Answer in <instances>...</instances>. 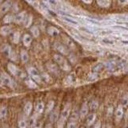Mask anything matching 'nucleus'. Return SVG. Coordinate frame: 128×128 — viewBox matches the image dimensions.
Returning a JSON list of instances; mask_svg holds the SVG:
<instances>
[{
    "mask_svg": "<svg viewBox=\"0 0 128 128\" xmlns=\"http://www.w3.org/2000/svg\"><path fill=\"white\" fill-rule=\"evenodd\" d=\"M70 111H71V105L68 103L64 106V108L61 111L59 117L57 120V126L58 127H62L64 126V124L66 122L67 119L70 117Z\"/></svg>",
    "mask_w": 128,
    "mask_h": 128,
    "instance_id": "obj_1",
    "label": "nucleus"
},
{
    "mask_svg": "<svg viewBox=\"0 0 128 128\" xmlns=\"http://www.w3.org/2000/svg\"><path fill=\"white\" fill-rule=\"evenodd\" d=\"M54 60L55 63L60 67V69H62L63 71H69L70 70V66L68 63L67 60L62 54H54Z\"/></svg>",
    "mask_w": 128,
    "mask_h": 128,
    "instance_id": "obj_2",
    "label": "nucleus"
},
{
    "mask_svg": "<svg viewBox=\"0 0 128 128\" xmlns=\"http://www.w3.org/2000/svg\"><path fill=\"white\" fill-rule=\"evenodd\" d=\"M7 69L10 72V74H13L14 76H15V77H18V78H26L25 74H24L18 67H17L13 63H8Z\"/></svg>",
    "mask_w": 128,
    "mask_h": 128,
    "instance_id": "obj_3",
    "label": "nucleus"
},
{
    "mask_svg": "<svg viewBox=\"0 0 128 128\" xmlns=\"http://www.w3.org/2000/svg\"><path fill=\"white\" fill-rule=\"evenodd\" d=\"M0 77H1V79H2V83L4 84V85H6V86L10 87V88H12V89H14V88L16 87L15 82L6 73H5V72L1 73Z\"/></svg>",
    "mask_w": 128,
    "mask_h": 128,
    "instance_id": "obj_4",
    "label": "nucleus"
},
{
    "mask_svg": "<svg viewBox=\"0 0 128 128\" xmlns=\"http://www.w3.org/2000/svg\"><path fill=\"white\" fill-rule=\"evenodd\" d=\"M28 74H29L30 78H32L34 82H38V83H41L42 82V76L40 75L38 73V70L34 67H29L28 68Z\"/></svg>",
    "mask_w": 128,
    "mask_h": 128,
    "instance_id": "obj_5",
    "label": "nucleus"
},
{
    "mask_svg": "<svg viewBox=\"0 0 128 128\" xmlns=\"http://www.w3.org/2000/svg\"><path fill=\"white\" fill-rule=\"evenodd\" d=\"M2 51L5 54L6 56H7L8 58H10L11 60H14V61L16 60V54L9 45H6V44L3 45L2 46Z\"/></svg>",
    "mask_w": 128,
    "mask_h": 128,
    "instance_id": "obj_6",
    "label": "nucleus"
},
{
    "mask_svg": "<svg viewBox=\"0 0 128 128\" xmlns=\"http://www.w3.org/2000/svg\"><path fill=\"white\" fill-rule=\"evenodd\" d=\"M12 6H13L12 0H6L5 2H2L0 6V15L6 14L10 10Z\"/></svg>",
    "mask_w": 128,
    "mask_h": 128,
    "instance_id": "obj_7",
    "label": "nucleus"
},
{
    "mask_svg": "<svg viewBox=\"0 0 128 128\" xmlns=\"http://www.w3.org/2000/svg\"><path fill=\"white\" fill-rule=\"evenodd\" d=\"M54 48H55V49L57 50L61 54L66 55V54H68V49H67V47H66L65 45H63V44L60 43V42H56L54 43Z\"/></svg>",
    "mask_w": 128,
    "mask_h": 128,
    "instance_id": "obj_8",
    "label": "nucleus"
},
{
    "mask_svg": "<svg viewBox=\"0 0 128 128\" xmlns=\"http://www.w3.org/2000/svg\"><path fill=\"white\" fill-rule=\"evenodd\" d=\"M62 18L64 22H66V23L70 24L71 26H78V22L77 20L74 19L73 18H71L70 16H66V15H62Z\"/></svg>",
    "mask_w": 128,
    "mask_h": 128,
    "instance_id": "obj_9",
    "label": "nucleus"
},
{
    "mask_svg": "<svg viewBox=\"0 0 128 128\" xmlns=\"http://www.w3.org/2000/svg\"><path fill=\"white\" fill-rule=\"evenodd\" d=\"M12 33V27L9 25L2 26L0 28V34L2 36H7Z\"/></svg>",
    "mask_w": 128,
    "mask_h": 128,
    "instance_id": "obj_10",
    "label": "nucleus"
},
{
    "mask_svg": "<svg viewBox=\"0 0 128 128\" xmlns=\"http://www.w3.org/2000/svg\"><path fill=\"white\" fill-rule=\"evenodd\" d=\"M26 11H22L20 13L14 15V22L16 23H22L23 22L24 19H25L26 16Z\"/></svg>",
    "mask_w": 128,
    "mask_h": 128,
    "instance_id": "obj_11",
    "label": "nucleus"
},
{
    "mask_svg": "<svg viewBox=\"0 0 128 128\" xmlns=\"http://www.w3.org/2000/svg\"><path fill=\"white\" fill-rule=\"evenodd\" d=\"M22 42H23V45L25 46L29 47L32 43V36L29 34H24L22 37Z\"/></svg>",
    "mask_w": 128,
    "mask_h": 128,
    "instance_id": "obj_12",
    "label": "nucleus"
},
{
    "mask_svg": "<svg viewBox=\"0 0 128 128\" xmlns=\"http://www.w3.org/2000/svg\"><path fill=\"white\" fill-rule=\"evenodd\" d=\"M46 32L48 33V34H50V36H53V37H56L58 36L60 33L59 30H58L57 28L54 26H48L46 29Z\"/></svg>",
    "mask_w": 128,
    "mask_h": 128,
    "instance_id": "obj_13",
    "label": "nucleus"
},
{
    "mask_svg": "<svg viewBox=\"0 0 128 128\" xmlns=\"http://www.w3.org/2000/svg\"><path fill=\"white\" fill-rule=\"evenodd\" d=\"M46 66H47V69L49 70L50 72H52V73H54L55 74H58V65H57V64H54V63L48 62Z\"/></svg>",
    "mask_w": 128,
    "mask_h": 128,
    "instance_id": "obj_14",
    "label": "nucleus"
},
{
    "mask_svg": "<svg viewBox=\"0 0 128 128\" xmlns=\"http://www.w3.org/2000/svg\"><path fill=\"white\" fill-rule=\"evenodd\" d=\"M45 110V106H44V103L42 102H38L36 103L35 106V113L36 114H42V112Z\"/></svg>",
    "mask_w": 128,
    "mask_h": 128,
    "instance_id": "obj_15",
    "label": "nucleus"
},
{
    "mask_svg": "<svg viewBox=\"0 0 128 128\" xmlns=\"http://www.w3.org/2000/svg\"><path fill=\"white\" fill-rule=\"evenodd\" d=\"M32 109H33V106H32V103L30 102H28L25 104V106H24V109H23V111H24V114H25L26 116H29L31 113L32 111Z\"/></svg>",
    "mask_w": 128,
    "mask_h": 128,
    "instance_id": "obj_16",
    "label": "nucleus"
},
{
    "mask_svg": "<svg viewBox=\"0 0 128 128\" xmlns=\"http://www.w3.org/2000/svg\"><path fill=\"white\" fill-rule=\"evenodd\" d=\"M88 110H89V106H88V105L86 103H84L82 106V108H81V110H80V111H79L80 117L81 118L86 117L88 114Z\"/></svg>",
    "mask_w": 128,
    "mask_h": 128,
    "instance_id": "obj_17",
    "label": "nucleus"
},
{
    "mask_svg": "<svg viewBox=\"0 0 128 128\" xmlns=\"http://www.w3.org/2000/svg\"><path fill=\"white\" fill-rule=\"evenodd\" d=\"M20 38H21V34H20V33L18 31H15V32H14V33H12L11 41L14 43H15V44L18 43L20 41Z\"/></svg>",
    "mask_w": 128,
    "mask_h": 128,
    "instance_id": "obj_18",
    "label": "nucleus"
},
{
    "mask_svg": "<svg viewBox=\"0 0 128 128\" xmlns=\"http://www.w3.org/2000/svg\"><path fill=\"white\" fill-rule=\"evenodd\" d=\"M32 22H33V17H32V15L29 14V15H26L25 19H24L23 21V24H24V27H30L32 24Z\"/></svg>",
    "mask_w": 128,
    "mask_h": 128,
    "instance_id": "obj_19",
    "label": "nucleus"
},
{
    "mask_svg": "<svg viewBox=\"0 0 128 128\" xmlns=\"http://www.w3.org/2000/svg\"><path fill=\"white\" fill-rule=\"evenodd\" d=\"M95 119H96V114L94 113L90 114L89 115L87 116V118H86V124H87L88 126L92 125V124L94 122Z\"/></svg>",
    "mask_w": 128,
    "mask_h": 128,
    "instance_id": "obj_20",
    "label": "nucleus"
},
{
    "mask_svg": "<svg viewBox=\"0 0 128 128\" xmlns=\"http://www.w3.org/2000/svg\"><path fill=\"white\" fill-rule=\"evenodd\" d=\"M20 58H21L22 62L26 63L28 62V60H29V54H28V53L24 50H22L21 53H20Z\"/></svg>",
    "mask_w": 128,
    "mask_h": 128,
    "instance_id": "obj_21",
    "label": "nucleus"
},
{
    "mask_svg": "<svg viewBox=\"0 0 128 128\" xmlns=\"http://www.w3.org/2000/svg\"><path fill=\"white\" fill-rule=\"evenodd\" d=\"M123 109H122V106H119L115 110V117L118 119H121L123 116Z\"/></svg>",
    "mask_w": 128,
    "mask_h": 128,
    "instance_id": "obj_22",
    "label": "nucleus"
},
{
    "mask_svg": "<svg viewBox=\"0 0 128 128\" xmlns=\"http://www.w3.org/2000/svg\"><path fill=\"white\" fill-rule=\"evenodd\" d=\"M3 22H4V23H6V24H9V23L14 22V15H13V14L5 15V17L3 18Z\"/></svg>",
    "mask_w": 128,
    "mask_h": 128,
    "instance_id": "obj_23",
    "label": "nucleus"
},
{
    "mask_svg": "<svg viewBox=\"0 0 128 128\" xmlns=\"http://www.w3.org/2000/svg\"><path fill=\"white\" fill-rule=\"evenodd\" d=\"M97 2L101 7H108L110 4V0H97Z\"/></svg>",
    "mask_w": 128,
    "mask_h": 128,
    "instance_id": "obj_24",
    "label": "nucleus"
},
{
    "mask_svg": "<svg viewBox=\"0 0 128 128\" xmlns=\"http://www.w3.org/2000/svg\"><path fill=\"white\" fill-rule=\"evenodd\" d=\"M58 120V113L57 111H50V122H55Z\"/></svg>",
    "mask_w": 128,
    "mask_h": 128,
    "instance_id": "obj_25",
    "label": "nucleus"
},
{
    "mask_svg": "<svg viewBox=\"0 0 128 128\" xmlns=\"http://www.w3.org/2000/svg\"><path fill=\"white\" fill-rule=\"evenodd\" d=\"M6 115H7V108L6 106H2L0 109V119L6 118Z\"/></svg>",
    "mask_w": 128,
    "mask_h": 128,
    "instance_id": "obj_26",
    "label": "nucleus"
},
{
    "mask_svg": "<svg viewBox=\"0 0 128 128\" xmlns=\"http://www.w3.org/2000/svg\"><path fill=\"white\" fill-rule=\"evenodd\" d=\"M30 31H31V33H32V35H33L34 37H38L39 34H40L39 29L36 26H32L30 28Z\"/></svg>",
    "mask_w": 128,
    "mask_h": 128,
    "instance_id": "obj_27",
    "label": "nucleus"
},
{
    "mask_svg": "<svg viewBox=\"0 0 128 128\" xmlns=\"http://www.w3.org/2000/svg\"><path fill=\"white\" fill-rule=\"evenodd\" d=\"M54 106V101H50L47 103L46 107V113H50L51 110H53Z\"/></svg>",
    "mask_w": 128,
    "mask_h": 128,
    "instance_id": "obj_28",
    "label": "nucleus"
},
{
    "mask_svg": "<svg viewBox=\"0 0 128 128\" xmlns=\"http://www.w3.org/2000/svg\"><path fill=\"white\" fill-rule=\"evenodd\" d=\"M26 84L29 86L30 88H36L37 87V85L34 83V80L32 78H29V79H26Z\"/></svg>",
    "mask_w": 128,
    "mask_h": 128,
    "instance_id": "obj_29",
    "label": "nucleus"
},
{
    "mask_svg": "<svg viewBox=\"0 0 128 128\" xmlns=\"http://www.w3.org/2000/svg\"><path fill=\"white\" fill-rule=\"evenodd\" d=\"M28 122V126H30V127H34V125H35V123H36V120H35V118L34 117H31L30 119H29V121L27 122Z\"/></svg>",
    "mask_w": 128,
    "mask_h": 128,
    "instance_id": "obj_30",
    "label": "nucleus"
},
{
    "mask_svg": "<svg viewBox=\"0 0 128 128\" xmlns=\"http://www.w3.org/2000/svg\"><path fill=\"white\" fill-rule=\"evenodd\" d=\"M127 105H128V95H125L122 98V106H126Z\"/></svg>",
    "mask_w": 128,
    "mask_h": 128,
    "instance_id": "obj_31",
    "label": "nucleus"
},
{
    "mask_svg": "<svg viewBox=\"0 0 128 128\" xmlns=\"http://www.w3.org/2000/svg\"><path fill=\"white\" fill-rule=\"evenodd\" d=\"M18 126L20 128H25L27 126V123L25 120L22 119V120H20V121H18Z\"/></svg>",
    "mask_w": 128,
    "mask_h": 128,
    "instance_id": "obj_32",
    "label": "nucleus"
},
{
    "mask_svg": "<svg viewBox=\"0 0 128 128\" xmlns=\"http://www.w3.org/2000/svg\"><path fill=\"white\" fill-rule=\"evenodd\" d=\"M98 104L97 102H95V101L91 102L90 104V108L91 110H96L98 108Z\"/></svg>",
    "mask_w": 128,
    "mask_h": 128,
    "instance_id": "obj_33",
    "label": "nucleus"
},
{
    "mask_svg": "<svg viewBox=\"0 0 128 128\" xmlns=\"http://www.w3.org/2000/svg\"><path fill=\"white\" fill-rule=\"evenodd\" d=\"M78 125H77V122H74V121H70L68 122L67 123V127L68 128H73V127H76Z\"/></svg>",
    "mask_w": 128,
    "mask_h": 128,
    "instance_id": "obj_34",
    "label": "nucleus"
},
{
    "mask_svg": "<svg viewBox=\"0 0 128 128\" xmlns=\"http://www.w3.org/2000/svg\"><path fill=\"white\" fill-rule=\"evenodd\" d=\"M102 69V65H98L97 66H95L94 67V71H99V70H101Z\"/></svg>",
    "mask_w": 128,
    "mask_h": 128,
    "instance_id": "obj_35",
    "label": "nucleus"
},
{
    "mask_svg": "<svg viewBox=\"0 0 128 128\" xmlns=\"http://www.w3.org/2000/svg\"><path fill=\"white\" fill-rule=\"evenodd\" d=\"M47 2H49L52 5H56L57 4V0H46Z\"/></svg>",
    "mask_w": 128,
    "mask_h": 128,
    "instance_id": "obj_36",
    "label": "nucleus"
},
{
    "mask_svg": "<svg viewBox=\"0 0 128 128\" xmlns=\"http://www.w3.org/2000/svg\"><path fill=\"white\" fill-rule=\"evenodd\" d=\"M128 2V0H119V2L122 4H126Z\"/></svg>",
    "mask_w": 128,
    "mask_h": 128,
    "instance_id": "obj_37",
    "label": "nucleus"
},
{
    "mask_svg": "<svg viewBox=\"0 0 128 128\" xmlns=\"http://www.w3.org/2000/svg\"><path fill=\"white\" fill-rule=\"evenodd\" d=\"M82 1L83 2H85V3H87V4H89L92 2V0H82Z\"/></svg>",
    "mask_w": 128,
    "mask_h": 128,
    "instance_id": "obj_38",
    "label": "nucleus"
},
{
    "mask_svg": "<svg viewBox=\"0 0 128 128\" xmlns=\"http://www.w3.org/2000/svg\"><path fill=\"white\" fill-rule=\"evenodd\" d=\"M2 85H3V83H2V81L1 79V77H0V86H2Z\"/></svg>",
    "mask_w": 128,
    "mask_h": 128,
    "instance_id": "obj_39",
    "label": "nucleus"
},
{
    "mask_svg": "<svg viewBox=\"0 0 128 128\" xmlns=\"http://www.w3.org/2000/svg\"><path fill=\"white\" fill-rule=\"evenodd\" d=\"M27 1H28V2H33L34 0H27Z\"/></svg>",
    "mask_w": 128,
    "mask_h": 128,
    "instance_id": "obj_40",
    "label": "nucleus"
},
{
    "mask_svg": "<svg viewBox=\"0 0 128 128\" xmlns=\"http://www.w3.org/2000/svg\"><path fill=\"white\" fill-rule=\"evenodd\" d=\"M2 0H0V3H1V2H2Z\"/></svg>",
    "mask_w": 128,
    "mask_h": 128,
    "instance_id": "obj_41",
    "label": "nucleus"
}]
</instances>
